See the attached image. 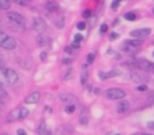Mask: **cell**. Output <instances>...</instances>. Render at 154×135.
I'll return each mask as SVG.
<instances>
[{
  "label": "cell",
  "instance_id": "obj_23",
  "mask_svg": "<svg viewBox=\"0 0 154 135\" xmlns=\"http://www.w3.org/2000/svg\"><path fill=\"white\" fill-rule=\"evenodd\" d=\"M137 89H138L139 91H146V90H147V86H146V85H139Z\"/></svg>",
  "mask_w": 154,
  "mask_h": 135
},
{
  "label": "cell",
  "instance_id": "obj_18",
  "mask_svg": "<svg viewBox=\"0 0 154 135\" xmlns=\"http://www.w3.org/2000/svg\"><path fill=\"white\" fill-rule=\"evenodd\" d=\"M124 18H125V19H128V21H134L135 18H137V15L132 14V12H127V14L124 15Z\"/></svg>",
  "mask_w": 154,
  "mask_h": 135
},
{
  "label": "cell",
  "instance_id": "obj_15",
  "mask_svg": "<svg viewBox=\"0 0 154 135\" xmlns=\"http://www.w3.org/2000/svg\"><path fill=\"white\" fill-rule=\"evenodd\" d=\"M48 42H49V40L45 37H38V45H41V47H44V45H47Z\"/></svg>",
  "mask_w": 154,
  "mask_h": 135
},
{
  "label": "cell",
  "instance_id": "obj_29",
  "mask_svg": "<svg viewBox=\"0 0 154 135\" xmlns=\"http://www.w3.org/2000/svg\"><path fill=\"white\" fill-rule=\"evenodd\" d=\"M147 127H149L150 130H154V123H153V121H149V123H147Z\"/></svg>",
  "mask_w": 154,
  "mask_h": 135
},
{
  "label": "cell",
  "instance_id": "obj_7",
  "mask_svg": "<svg viewBox=\"0 0 154 135\" xmlns=\"http://www.w3.org/2000/svg\"><path fill=\"white\" fill-rule=\"evenodd\" d=\"M7 19L10 22H15V23H20V25H25V18L22 17L20 14L18 12H7Z\"/></svg>",
  "mask_w": 154,
  "mask_h": 135
},
{
  "label": "cell",
  "instance_id": "obj_11",
  "mask_svg": "<svg viewBox=\"0 0 154 135\" xmlns=\"http://www.w3.org/2000/svg\"><path fill=\"white\" fill-rule=\"evenodd\" d=\"M8 26H10V29H14V30H17V32H23L25 30V25L15 23V22H10L8 21Z\"/></svg>",
  "mask_w": 154,
  "mask_h": 135
},
{
  "label": "cell",
  "instance_id": "obj_19",
  "mask_svg": "<svg viewBox=\"0 0 154 135\" xmlns=\"http://www.w3.org/2000/svg\"><path fill=\"white\" fill-rule=\"evenodd\" d=\"M12 2L19 4V6H27V4H29V0H12Z\"/></svg>",
  "mask_w": 154,
  "mask_h": 135
},
{
  "label": "cell",
  "instance_id": "obj_10",
  "mask_svg": "<svg viewBox=\"0 0 154 135\" xmlns=\"http://www.w3.org/2000/svg\"><path fill=\"white\" fill-rule=\"evenodd\" d=\"M45 8H47L49 12H57L59 6H57V3H56V2L49 0V2H47V3H45Z\"/></svg>",
  "mask_w": 154,
  "mask_h": 135
},
{
  "label": "cell",
  "instance_id": "obj_4",
  "mask_svg": "<svg viewBox=\"0 0 154 135\" xmlns=\"http://www.w3.org/2000/svg\"><path fill=\"white\" fill-rule=\"evenodd\" d=\"M134 64L137 67H139L140 70L143 71H149V72H154V63H150L149 60L145 59H139V60H135Z\"/></svg>",
  "mask_w": 154,
  "mask_h": 135
},
{
  "label": "cell",
  "instance_id": "obj_9",
  "mask_svg": "<svg viewBox=\"0 0 154 135\" xmlns=\"http://www.w3.org/2000/svg\"><path fill=\"white\" fill-rule=\"evenodd\" d=\"M117 112L119 113H124V112H127L128 109H130V103L128 101H125V100H122L119 103V105H117Z\"/></svg>",
  "mask_w": 154,
  "mask_h": 135
},
{
  "label": "cell",
  "instance_id": "obj_37",
  "mask_svg": "<svg viewBox=\"0 0 154 135\" xmlns=\"http://www.w3.org/2000/svg\"><path fill=\"white\" fill-rule=\"evenodd\" d=\"M81 123H82V124H86V119H85V118H82V120H81Z\"/></svg>",
  "mask_w": 154,
  "mask_h": 135
},
{
  "label": "cell",
  "instance_id": "obj_41",
  "mask_svg": "<svg viewBox=\"0 0 154 135\" xmlns=\"http://www.w3.org/2000/svg\"><path fill=\"white\" fill-rule=\"evenodd\" d=\"M153 55H154V52H153Z\"/></svg>",
  "mask_w": 154,
  "mask_h": 135
},
{
  "label": "cell",
  "instance_id": "obj_34",
  "mask_svg": "<svg viewBox=\"0 0 154 135\" xmlns=\"http://www.w3.org/2000/svg\"><path fill=\"white\" fill-rule=\"evenodd\" d=\"M119 2H120V0H115L113 4H112V7H113V8H116V7H117V3H119Z\"/></svg>",
  "mask_w": 154,
  "mask_h": 135
},
{
  "label": "cell",
  "instance_id": "obj_39",
  "mask_svg": "<svg viewBox=\"0 0 154 135\" xmlns=\"http://www.w3.org/2000/svg\"><path fill=\"white\" fill-rule=\"evenodd\" d=\"M2 135H7V134H2Z\"/></svg>",
  "mask_w": 154,
  "mask_h": 135
},
{
  "label": "cell",
  "instance_id": "obj_21",
  "mask_svg": "<svg viewBox=\"0 0 154 135\" xmlns=\"http://www.w3.org/2000/svg\"><path fill=\"white\" fill-rule=\"evenodd\" d=\"M131 78L134 81H143V78L139 75V74H131Z\"/></svg>",
  "mask_w": 154,
  "mask_h": 135
},
{
  "label": "cell",
  "instance_id": "obj_31",
  "mask_svg": "<svg viewBox=\"0 0 154 135\" xmlns=\"http://www.w3.org/2000/svg\"><path fill=\"white\" fill-rule=\"evenodd\" d=\"M149 101H150V103H154V93L149 96Z\"/></svg>",
  "mask_w": 154,
  "mask_h": 135
},
{
  "label": "cell",
  "instance_id": "obj_14",
  "mask_svg": "<svg viewBox=\"0 0 154 135\" xmlns=\"http://www.w3.org/2000/svg\"><path fill=\"white\" fill-rule=\"evenodd\" d=\"M27 115H29V111H27L26 108H19V120L25 119Z\"/></svg>",
  "mask_w": 154,
  "mask_h": 135
},
{
  "label": "cell",
  "instance_id": "obj_38",
  "mask_svg": "<svg viewBox=\"0 0 154 135\" xmlns=\"http://www.w3.org/2000/svg\"><path fill=\"white\" fill-rule=\"evenodd\" d=\"M135 135H151V134H146V132L143 134V132H142V134H135Z\"/></svg>",
  "mask_w": 154,
  "mask_h": 135
},
{
  "label": "cell",
  "instance_id": "obj_42",
  "mask_svg": "<svg viewBox=\"0 0 154 135\" xmlns=\"http://www.w3.org/2000/svg\"><path fill=\"white\" fill-rule=\"evenodd\" d=\"M117 135H119V134H117Z\"/></svg>",
  "mask_w": 154,
  "mask_h": 135
},
{
  "label": "cell",
  "instance_id": "obj_26",
  "mask_svg": "<svg viewBox=\"0 0 154 135\" xmlns=\"http://www.w3.org/2000/svg\"><path fill=\"white\" fill-rule=\"evenodd\" d=\"M18 135H27V134H26V131H25V130L19 128V130H18Z\"/></svg>",
  "mask_w": 154,
  "mask_h": 135
},
{
  "label": "cell",
  "instance_id": "obj_24",
  "mask_svg": "<svg viewBox=\"0 0 154 135\" xmlns=\"http://www.w3.org/2000/svg\"><path fill=\"white\" fill-rule=\"evenodd\" d=\"M86 78H87V74L83 72V74H82V83H83V85L86 83Z\"/></svg>",
  "mask_w": 154,
  "mask_h": 135
},
{
  "label": "cell",
  "instance_id": "obj_33",
  "mask_svg": "<svg viewBox=\"0 0 154 135\" xmlns=\"http://www.w3.org/2000/svg\"><path fill=\"white\" fill-rule=\"evenodd\" d=\"M71 63V59H64L63 60V64H70Z\"/></svg>",
  "mask_w": 154,
  "mask_h": 135
},
{
  "label": "cell",
  "instance_id": "obj_16",
  "mask_svg": "<svg viewBox=\"0 0 154 135\" xmlns=\"http://www.w3.org/2000/svg\"><path fill=\"white\" fill-rule=\"evenodd\" d=\"M8 97V94H7V91L4 90V87L2 85H0V98H7Z\"/></svg>",
  "mask_w": 154,
  "mask_h": 135
},
{
  "label": "cell",
  "instance_id": "obj_36",
  "mask_svg": "<svg viewBox=\"0 0 154 135\" xmlns=\"http://www.w3.org/2000/svg\"><path fill=\"white\" fill-rule=\"evenodd\" d=\"M3 66H4V62H3V59L0 57V68H3Z\"/></svg>",
  "mask_w": 154,
  "mask_h": 135
},
{
  "label": "cell",
  "instance_id": "obj_22",
  "mask_svg": "<svg viewBox=\"0 0 154 135\" xmlns=\"http://www.w3.org/2000/svg\"><path fill=\"white\" fill-rule=\"evenodd\" d=\"M94 60V53H89L87 55V63H93Z\"/></svg>",
  "mask_w": 154,
  "mask_h": 135
},
{
  "label": "cell",
  "instance_id": "obj_32",
  "mask_svg": "<svg viewBox=\"0 0 154 135\" xmlns=\"http://www.w3.org/2000/svg\"><path fill=\"white\" fill-rule=\"evenodd\" d=\"M45 59H47V53L42 52V53H41V60H45Z\"/></svg>",
  "mask_w": 154,
  "mask_h": 135
},
{
  "label": "cell",
  "instance_id": "obj_6",
  "mask_svg": "<svg viewBox=\"0 0 154 135\" xmlns=\"http://www.w3.org/2000/svg\"><path fill=\"white\" fill-rule=\"evenodd\" d=\"M151 30L150 29H137V30H132L131 32V37H134V38H138V40H140V38H145L147 37V35H150Z\"/></svg>",
  "mask_w": 154,
  "mask_h": 135
},
{
  "label": "cell",
  "instance_id": "obj_3",
  "mask_svg": "<svg viewBox=\"0 0 154 135\" xmlns=\"http://www.w3.org/2000/svg\"><path fill=\"white\" fill-rule=\"evenodd\" d=\"M33 29H34L35 33L42 34V33L47 32V22L44 21L42 18H35L33 21Z\"/></svg>",
  "mask_w": 154,
  "mask_h": 135
},
{
  "label": "cell",
  "instance_id": "obj_35",
  "mask_svg": "<svg viewBox=\"0 0 154 135\" xmlns=\"http://www.w3.org/2000/svg\"><path fill=\"white\" fill-rule=\"evenodd\" d=\"M4 108V103H3V98H0V109Z\"/></svg>",
  "mask_w": 154,
  "mask_h": 135
},
{
  "label": "cell",
  "instance_id": "obj_28",
  "mask_svg": "<svg viewBox=\"0 0 154 135\" xmlns=\"http://www.w3.org/2000/svg\"><path fill=\"white\" fill-rule=\"evenodd\" d=\"M106 30H108V26H106V25H102V26H101V33H105Z\"/></svg>",
  "mask_w": 154,
  "mask_h": 135
},
{
  "label": "cell",
  "instance_id": "obj_1",
  "mask_svg": "<svg viewBox=\"0 0 154 135\" xmlns=\"http://www.w3.org/2000/svg\"><path fill=\"white\" fill-rule=\"evenodd\" d=\"M105 96L109 100H122L125 97V91L122 89H109V90H106Z\"/></svg>",
  "mask_w": 154,
  "mask_h": 135
},
{
  "label": "cell",
  "instance_id": "obj_25",
  "mask_svg": "<svg viewBox=\"0 0 154 135\" xmlns=\"http://www.w3.org/2000/svg\"><path fill=\"white\" fill-rule=\"evenodd\" d=\"M76 26H78V29H79V30H83V29H85V23H83V22H79V23L76 25Z\"/></svg>",
  "mask_w": 154,
  "mask_h": 135
},
{
  "label": "cell",
  "instance_id": "obj_2",
  "mask_svg": "<svg viewBox=\"0 0 154 135\" xmlns=\"http://www.w3.org/2000/svg\"><path fill=\"white\" fill-rule=\"evenodd\" d=\"M0 47L3 48V49L12 51V49H15V48H17V40L6 34V37H4L3 40L0 41Z\"/></svg>",
  "mask_w": 154,
  "mask_h": 135
},
{
  "label": "cell",
  "instance_id": "obj_20",
  "mask_svg": "<svg viewBox=\"0 0 154 135\" xmlns=\"http://www.w3.org/2000/svg\"><path fill=\"white\" fill-rule=\"evenodd\" d=\"M74 111H75V105H67L66 106V112H67V113H74Z\"/></svg>",
  "mask_w": 154,
  "mask_h": 135
},
{
  "label": "cell",
  "instance_id": "obj_8",
  "mask_svg": "<svg viewBox=\"0 0 154 135\" xmlns=\"http://www.w3.org/2000/svg\"><path fill=\"white\" fill-rule=\"evenodd\" d=\"M40 93L38 91H34V93H32V94H29L26 98H25V103L26 104H37L38 101H40Z\"/></svg>",
  "mask_w": 154,
  "mask_h": 135
},
{
  "label": "cell",
  "instance_id": "obj_12",
  "mask_svg": "<svg viewBox=\"0 0 154 135\" xmlns=\"http://www.w3.org/2000/svg\"><path fill=\"white\" fill-rule=\"evenodd\" d=\"M14 120H19V108L14 109V111L8 115V121H14Z\"/></svg>",
  "mask_w": 154,
  "mask_h": 135
},
{
  "label": "cell",
  "instance_id": "obj_13",
  "mask_svg": "<svg viewBox=\"0 0 154 135\" xmlns=\"http://www.w3.org/2000/svg\"><path fill=\"white\" fill-rule=\"evenodd\" d=\"M11 6V0H0V10H8Z\"/></svg>",
  "mask_w": 154,
  "mask_h": 135
},
{
  "label": "cell",
  "instance_id": "obj_40",
  "mask_svg": "<svg viewBox=\"0 0 154 135\" xmlns=\"http://www.w3.org/2000/svg\"><path fill=\"white\" fill-rule=\"evenodd\" d=\"M153 14H154V10H153Z\"/></svg>",
  "mask_w": 154,
  "mask_h": 135
},
{
  "label": "cell",
  "instance_id": "obj_17",
  "mask_svg": "<svg viewBox=\"0 0 154 135\" xmlns=\"http://www.w3.org/2000/svg\"><path fill=\"white\" fill-rule=\"evenodd\" d=\"M55 25H56L57 27H63V26H64V17H60V18H59L57 21L55 22Z\"/></svg>",
  "mask_w": 154,
  "mask_h": 135
},
{
  "label": "cell",
  "instance_id": "obj_5",
  "mask_svg": "<svg viewBox=\"0 0 154 135\" xmlns=\"http://www.w3.org/2000/svg\"><path fill=\"white\" fill-rule=\"evenodd\" d=\"M4 78L7 79V82H8L10 85H14V83L18 82L19 75H18V72L15 70H12V68H7V70H4Z\"/></svg>",
  "mask_w": 154,
  "mask_h": 135
},
{
  "label": "cell",
  "instance_id": "obj_27",
  "mask_svg": "<svg viewBox=\"0 0 154 135\" xmlns=\"http://www.w3.org/2000/svg\"><path fill=\"white\" fill-rule=\"evenodd\" d=\"M90 14H91L90 10H86V11L83 12V17H85V18H87V17H90Z\"/></svg>",
  "mask_w": 154,
  "mask_h": 135
},
{
  "label": "cell",
  "instance_id": "obj_30",
  "mask_svg": "<svg viewBox=\"0 0 154 135\" xmlns=\"http://www.w3.org/2000/svg\"><path fill=\"white\" fill-rule=\"evenodd\" d=\"M117 37H119V35H117L116 33H112V34H111V40H116Z\"/></svg>",
  "mask_w": 154,
  "mask_h": 135
}]
</instances>
